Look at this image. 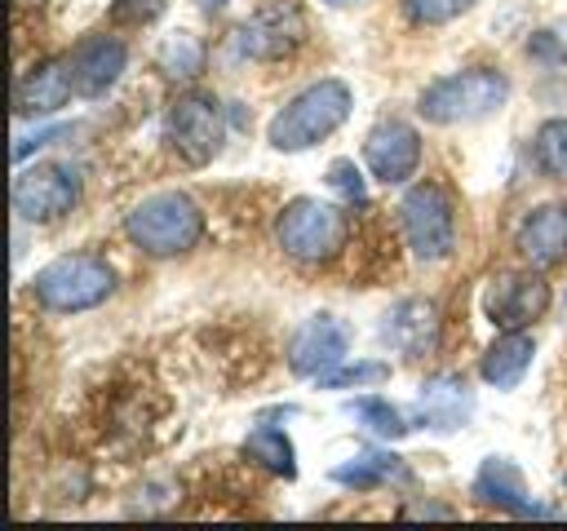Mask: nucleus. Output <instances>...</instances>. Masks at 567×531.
I'll return each instance as SVG.
<instances>
[{
    "label": "nucleus",
    "instance_id": "f257e3e1",
    "mask_svg": "<svg viewBox=\"0 0 567 531\" xmlns=\"http://www.w3.org/2000/svg\"><path fill=\"white\" fill-rule=\"evenodd\" d=\"M124 235L146 257H177L204 239V212L186 190H155L124 217Z\"/></svg>",
    "mask_w": 567,
    "mask_h": 531
},
{
    "label": "nucleus",
    "instance_id": "f03ea898",
    "mask_svg": "<svg viewBox=\"0 0 567 531\" xmlns=\"http://www.w3.org/2000/svg\"><path fill=\"white\" fill-rule=\"evenodd\" d=\"M354 93L346 80H319L310 88H301L266 128L275 150H310L323 137H332L346 119H350Z\"/></svg>",
    "mask_w": 567,
    "mask_h": 531
},
{
    "label": "nucleus",
    "instance_id": "7ed1b4c3",
    "mask_svg": "<svg viewBox=\"0 0 567 531\" xmlns=\"http://www.w3.org/2000/svg\"><path fill=\"white\" fill-rule=\"evenodd\" d=\"M509 97V80L492 66H470L456 75H439L434 84L421 88L416 111L430 124H474L487 119L492 111H501Z\"/></svg>",
    "mask_w": 567,
    "mask_h": 531
},
{
    "label": "nucleus",
    "instance_id": "20e7f679",
    "mask_svg": "<svg viewBox=\"0 0 567 531\" xmlns=\"http://www.w3.org/2000/svg\"><path fill=\"white\" fill-rule=\"evenodd\" d=\"M31 292L53 314H80V310L102 305L115 292V270L93 252H66L35 270Z\"/></svg>",
    "mask_w": 567,
    "mask_h": 531
},
{
    "label": "nucleus",
    "instance_id": "39448f33",
    "mask_svg": "<svg viewBox=\"0 0 567 531\" xmlns=\"http://www.w3.org/2000/svg\"><path fill=\"white\" fill-rule=\"evenodd\" d=\"M346 235H350L346 208L315 199V195L284 204V212L275 221V239L292 261H332L346 248Z\"/></svg>",
    "mask_w": 567,
    "mask_h": 531
},
{
    "label": "nucleus",
    "instance_id": "423d86ee",
    "mask_svg": "<svg viewBox=\"0 0 567 531\" xmlns=\"http://www.w3.org/2000/svg\"><path fill=\"white\" fill-rule=\"evenodd\" d=\"M164 142L182 155V164L204 168L217 159L221 142H226V115L221 102L213 93H182L173 97L168 115H164Z\"/></svg>",
    "mask_w": 567,
    "mask_h": 531
},
{
    "label": "nucleus",
    "instance_id": "0eeeda50",
    "mask_svg": "<svg viewBox=\"0 0 567 531\" xmlns=\"http://www.w3.org/2000/svg\"><path fill=\"white\" fill-rule=\"evenodd\" d=\"M399 221H403V235L416 261H443L456 248V212H452L447 190L434 181H421L403 195Z\"/></svg>",
    "mask_w": 567,
    "mask_h": 531
},
{
    "label": "nucleus",
    "instance_id": "6e6552de",
    "mask_svg": "<svg viewBox=\"0 0 567 531\" xmlns=\"http://www.w3.org/2000/svg\"><path fill=\"white\" fill-rule=\"evenodd\" d=\"M301 40H306L301 4L297 0H270L244 27H235L230 49H235V58H248V62H275V58H288Z\"/></svg>",
    "mask_w": 567,
    "mask_h": 531
},
{
    "label": "nucleus",
    "instance_id": "1a4fd4ad",
    "mask_svg": "<svg viewBox=\"0 0 567 531\" xmlns=\"http://www.w3.org/2000/svg\"><path fill=\"white\" fill-rule=\"evenodd\" d=\"M80 204V177L66 164H31L13 177V212L22 221H58Z\"/></svg>",
    "mask_w": 567,
    "mask_h": 531
},
{
    "label": "nucleus",
    "instance_id": "9d476101",
    "mask_svg": "<svg viewBox=\"0 0 567 531\" xmlns=\"http://www.w3.org/2000/svg\"><path fill=\"white\" fill-rule=\"evenodd\" d=\"M483 310H487V319H492L496 332H523V327H532V323L549 310V283H545V274H536V270L501 274V279L487 288Z\"/></svg>",
    "mask_w": 567,
    "mask_h": 531
},
{
    "label": "nucleus",
    "instance_id": "9b49d317",
    "mask_svg": "<svg viewBox=\"0 0 567 531\" xmlns=\"http://www.w3.org/2000/svg\"><path fill=\"white\" fill-rule=\"evenodd\" d=\"M350 350V327L337 314H310L292 336H288V367L297 376H323L332 372Z\"/></svg>",
    "mask_w": 567,
    "mask_h": 531
},
{
    "label": "nucleus",
    "instance_id": "f8f14e48",
    "mask_svg": "<svg viewBox=\"0 0 567 531\" xmlns=\"http://www.w3.org/2000/svg\"><path fill=\"white\" fill-rule=\"evenodd\" d=\"M363 159H368V173L377 181H385V186L408 181L421 164V133L408 119H381L363 137Z\"/></svg>",
    "mask_w": 567,
    "mask_h": 531
},
{
    "label": "nucleus",
    "instance_id": "ddd939ff",
    "mask_svg": "<svg viewBox=\"0 0 567 531\" xmlns=\"http://www.w3.org/2000/svg\"><path fill=\"white\" fill-rule=\"evenodd\" d=\"M381 341L408 358H421L439 345V305L425 296H403L381 319Z\"/></svg>",
    "mask_w": 567,
    "mask_h": 531
},
{
    "label": "nucleus",
    "instance_id": "4468645a",
    "mask_svg": "<svg viewBox=\"0 0 567 531\" xmlns=\"http://www.w3.org/2000/svg\"><path fill=\"white\" fill-rule=\"evenodd\" d=\"M75 84H71V58H44L31 71H22V80L13 84V111L22 119L31 115H53L71 102Z\"/></svg>",
    "mask_w": 567,
    "mask_h": 531
},
{
    "label": "nucleus",
    "instance_id": "2eb2a0df",
    "mask_svg": "<svg viewBox=\"0 0 567 531\" xmlns=\"http://www.w3.org/2000/svg\"><path fill=\"white\" fill-rule=\"evenodd\" d=\"M474 416V389L465 385L461 372H439L421 385L416 394V420L439 429V434H452V429H465Z\"/></svg>",
    "mask_w": 567,
    "mask_h": 531
},
{
    "label": "nucleus",
    "instance_id": "dca6fc26",
    "mask_svg": "<svg viewBox=\"0 0 567 531\" xmlns=\"http://www.w3.org/2000/svg\"><path fill=\"white\" fill-rule=\"evenodd\" d=\"M128 66V49L115 35H89L71 53V84L80 97H102Z\"/></svg>",
    "mask_w": 567,
    "mask_h": 531
},
{
    "label": "nucleus",
    "instance_id": "f3484780",
    "mask_svg": "<svg viewBox=\"0 0 567 531\" xmlns=\"http://www.w3.org/2000/svg\"><path fill=\"white\" fill-rule=\"evenodd\" d=\"M474 496L483 504H496L505 513H518V518H549L554 509L536 504L527 496V482H523V469L509 460V456H487L474 473Z\"/></svg>",
    "mask_w": 567,
    "mask_h": 531
},
{
    "label": "nucleus",
    "instance_id": "a211bd4d",
    "mask_svg": "<svg viewBox=\"0 0 567 531\" xmlns=\"http://www.w3.org/2000/svg\"><path fill=\"white\" fill-rule=\"evenodd\" d=\"M514 248L536 270L558 266L567 257V204H540V208H532L518 221V230H514Z\"/></svg>",
    "mask_w": 567,
    "mask_h": 531
},
{
    "label": "nucleus",
    "instance_id": "6ab92c4d",
    "mask_svg": "<svg viewBox=\"0 0 567 531\" xmlns=\"http://www.w3.org/2000/svg\"><path fill=\"white\" fill-rule=\"evenodd\" d=\"M532 354H536V341L527 336V327H523V332H501V336L487 345V354H483V363H478V376H483L487 385H496V389H514V385L527 376Z\"/></svg>",
    "mask_w": 567,
    "mask_h": 531
},
{
    "label": "nucleus",
    "instance_id": "aec40b11",
    "mask_svg": "<svg viewBox=\"0 0 567 531\" xmlns=\"http://www.w3.org/2000/svg\"><path fill=\"white\" fill-rule=\"evenodd\" d=\"M332 482L354 487V491H372V487H381V482H412V469H408L403 456H394V451H363V456L337 465V469H332Z\"/></svg>",
    "mask_w": 567,
    "mask_h": 531
},
{
    "label": "nucleus",
    "instance_id": "412c9836",
    "mask_svg": "<svg viewBox=\"0 0 567 531\" xmlns=\"http://www.w3.org/2000/svg\"><path fill=\"white\" fill-rule=\"evenodd\" d=\"M244 456L257 460V465H266V469L279 473V478H297V451H292V442H288L284 429L257 425V429L244 438Z\"/></svg>",
    "mask_w": 567,
    "mask_h": 531
},
{
    "label": "nucleus",
    "instance_id": "4be33fe9",
    "mask_svg": "<svg viewBox=\"0 0 567 531\" xmlns=\"http://www.w3.org/2000/svg\"><path fill=\"white\" fill-rule=\"evenodd\" d=\"M155 62H159V71L168 80H195L204 71V44L190 31H173V35H164Z\"/></svg>",
    "mask_w": 567,
    "mask_h": 531
},
{
    "label": "nucleus",
    "instance_id": "5701e85b",
    "mask_svg": "<svg viewBox=\"0 0 567 531\" xmlns=\"http://www.w3.org/2000/svg\"><path fill=\"white\" fill-rule=\"evenodd\" d=\"M536 168L554 181H567V119H545L532 137Z\"/></svg>",
    "mask_w": 567,
    "mask_h": 531
},
{
    "label": "nucleus",
    "instance_id": "b1692460",
    "mask_svg": "<svg viewBox=\"0 0 567 531\" xmlns=\"http://www.w3.org/2000/svg\"><path fill=\"white\" fill-rule=\"evenodd\" d=\"M346 412L350 416H359L372 434H381V438H403L412 425H408V416L390 403V398H377V394H368V398H354V403H346Z\"/></svg>",
    "mask_w": 567,
    "mask_h": 531
},
{
    "label": "nucleus",
    "instance_id": "393cba45",
    "mask_svg": "<svg viewBox=\"0 0 567 531\" xmlns=\"http://www.w3.org/2000/svg\"><path fill=\"white\" fill-rule=\"evenodd\" d=\"M381 381H390V363H337L332 372H323L319 376V385L323 389H350V385H381Z\"/></svg>",
    "mask_w": 567,
    "mask_h": 531
},
{
    "label": "nucleus",
    "instance_id": "a878e982",
    "mask_svg": "<svg viewBox=\"0 0 567 531\" xmlns=\"http://www.w3.org/2000/svg\"><path fill=\"white\" fill-rule=\"evenodd\" d=\"M478 0H403V13L416 22V27H443L461 13H470Z\"/></svg>",
    "mask_w": 567,
    "mask_h": 531
},
{
    "label": "nucleus",
    "instance_id": "bb28decb",
    "mask_svg": "<svg viewBox=\"0 0 567 531\" xmlns=\"http://www.w3.org/2000/svg\"><path fill=\"white\" fill-rule=\"evenodd\" d=\"M328 186L346 199V204H368V181L354 168V159H332L328 164Z\"/></svg>",
    "mask_w": 567,
    "mask_h": 531
},
{
    "label": "nucleus",
    "instance_id": "cd10ccee",
    "mask_svg": "<svg viewBox=\"0 0 567 531\" xmlns=\"http://www.w3.org/2000/svg\"><path fill=\"white\" fill-rule=\"evenodd\" d=\"M168 0H111V22H124V27H146L164 13Z\"/></svg>",
    "mask_w": 567,
    "mask_h": 531
},
{
    "label": "nucleus",
    "instance_id": "c85d7f7f",
    "mask_svg": "<svg viewBox=\"0 0 567 531\" xmlns=\"http://www.w3.org/2000/svg\"><path fill=\"white\" fill-rule=\"evenodd\" d=\"M527 58L536 62H549V66H567V40L558 31H536L527 40Z\"/></svg>",
    "mask_w": 567,
    "mask_h": 531
},
{
    "label": "nucleus",
    "instance_id": "c756f323",
    "mask_svg": "<svg viewBox=\"0 0 567 531\" xmlns=\"http://www.w3.org/2000/svg\"><path fill=\"white\" fill-rule=\"evenodd\" d=\"M58 137H66V124H53V128H40L35 137H27V142H18V146H13V159L22 164V159H27V155H31L35 146H49V142H58Z\"/></svg>",
    "mask_w": 567,
    "mask_h": 531
},
{
    "label": "nucleus",
    "instance_id": "7c9ffc66",
    "mask_svg": "<svg viewBox=\"0 0 567 531\" xmlns=\"http://www.w3.org/2000/svg\"><path fill=\"white\" fill-rule=\"evenodd\" d=\"M399 518H456L452 504H434V500H412L399 509Z\"/></svg>",
    "mask_w": 567,
    "mask_h": 531
},
{
    "label": "nucleus",
    "instance_id": "2f4dec72",
    "mask_svg": "<svg viewBox=\"0 0 567 531\" xmlns=\"http://www.w3.org/2000/svg\"><path fill=\"white\" fill-rule=\"evenodd\" d=\"M195 4H199V9H204V13H217V9H221V4H226V0H195Z\"/></svg>",
    "mask_w": 567,
    "mask_h": 531
},
{
    "label": "nucleus",
    "instance_id": "473e14b6",
    "mask_svg": "<svg viewBox=\"0 0 567 531\" xmlns=\"http://www.w3.org/2000/svg\"><path fill=\"white\" fill-rule=\"evenodd\" d=\"M323 4H332V9H346V4H359V0H323Z\"/></svg>",
    "mask_w": 567,
    "mask_h": 531
},
{
    "label": "nucleus",
    "instance_id": "72a5a7b5",
    "mask_svg": "<svg viewBox=\"0 0 567 531\" xmlns=\"http://www.w3.org/2000/svg\"><path fill=\"white\" fill-rule=\"evenodd\" d=\"M13 4H22V9H31V4H44V0H13Z\"/></svg>",
    "mask_w": 567,
    "mask_h": 531
}]
</instances>
